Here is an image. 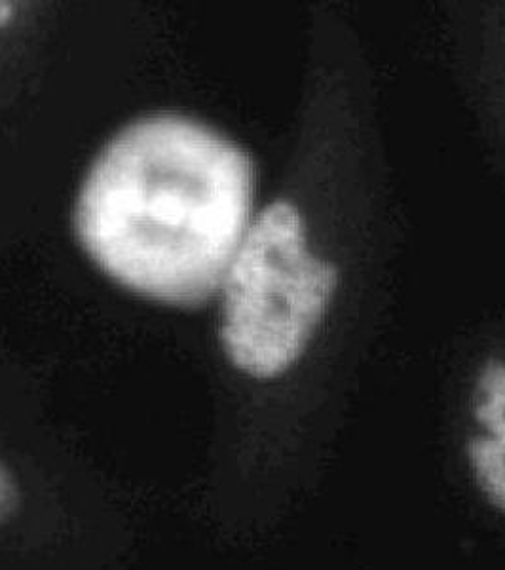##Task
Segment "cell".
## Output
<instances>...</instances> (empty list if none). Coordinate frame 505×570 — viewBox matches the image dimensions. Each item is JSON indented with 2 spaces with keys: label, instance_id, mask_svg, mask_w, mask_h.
I'll use <instances>...</instances> for the list:
<instances>
[{
  "label": "cell",
  "instance_id": "obj_1",
  "mask_svg": "<svg viewBox=\"0 0 505 570\" xmlns=\"http://www.w3.org/2000/svg\"><path fill=\"white\" fill-rule=\"evenodd\" d=\"M253 195L246 150L192 118L150 115L91 164L75 227L112 282L160 305L200 308L251 227Z\"/></svg>",
  "mask_w": 505,
  "mask_h": 570
},
{
  "label": "cell",
  "instance_id": "obj_4",
  "mask_svg": "<svg viewBox=\"0 0 505 570\" xmlns=\"http://www.w3.org/2000/svg\"><path fill=\"white\" fill-rule=\"evenodd\" d=\"M20 508V487L12 472L0 461V525L16 515Z\"/></svg>",
  "mask_w": 505,
  "mask_h": 570
},
{
  "label": "cell",
  "instance_id": "obj_3",
  "mask_svg": "<svg viewBox=\"0 0 505 570\" xmlns=\"http://www.w3.org/2000/svg\"><path fill=\"white\" fill-rule=\"evenodd\" d=\"M473 416L483 432L467 441L475 483L491 504L505 512V362L488 360L473 390Z\"/></svg>",
  "mask_w": 505,
  "mask_h": 570
},
{
  "label": "cell",
  "instance_id": "obj_2",
  "mask_svg": "<svg viewBox=\"0 0 505 570\" xmlns=\"http://www.w3.org/2000/svg\"><path fill=\"white\" fill-rule=\"evenodd\" d=\"M338 282V266L310 252L291 202L268 204L220 285L219 338L228 362L259 381L286 375L324 322Z\"/></svg>",
  "mask_w": 505,
  "mask_h": 570
}]
</instances>
